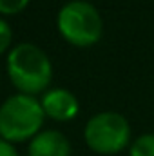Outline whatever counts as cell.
Masks as SVG:
<instances>
[{
    "label": "cell",
    "mask_w": 154,
    "mask_h": 156,
    "mask_svg": "<svg viewBox=\"0 0 154 156\" xmlns=\"http://www.w3.org/2000/svg\"><path fill=\"white\" fill-rule=\"evenodd\" d=\"M11 83L22 94L37 96L49 89L53 78V64L45 51L37 44L24 42L11 47L5 62Z\"/></svg>",
    "instance_id": "cell-1"
},
{
    "label": "cell",
    "mask_w": 154,
    "mask_h": 156,
    "mask_svg": "<svg viewBox=\"0 0 154 156\" xmlns=\"http://www.w3.org/2000/svg\"><path fill=\"white\" fill-rule=\"evenodd\" d=\"M45 113L37 96L11 94L0 105V138L9 144L31 142L44 125Z\"/></svg>",
    "instance_id": "cell-2"
},
{
    "label": "cell",
    "mask_w": 154,
    "mask_h": 156,
    "mask_svg": "<svg viewBox=\"0 0 154 156\" xmlns=\"http://www.w3.org/2000/svg\"><path fill=\"white\" fill-rule=\"evenodd\" d=\"M56 29L60 37L75 47H91L103 35V20L100 11L87 0H71L60 7L56 15Z\"/></svg>",
    "instance_id": "cell-3"
},
{
    "label": "cell",
    "mask_w": 154,
    "mask_h": 156,
    "mask_svg": "<svg viewBox=\"0 0 154 156\" xmlns=\"http://www.w3.org/2000/svg\"><path fill=\"white\" fill-rule=\"evenodd\" d=\"M131 123L114 111H103L89 118L83 127V140L96 154H118L131 145Z\"/></svg>",
    "instance_id": "cell-4"
},
{
    "label": "cell",
    "mask_w": 154,
    "mask_h": 156,
    "mask_svg": "<svg viewBox=\"0 0 154 156\" xmlns=\"http://www.w3.org/2000/svg\"><path fill=\"white\" fill-rule=\"evenodd\" d=\"M42 109L47 118H53L56 122H69L78 115L80 111V104L78 98L64 87H53L47 89L42 98H40Z\"/></svg>",
    "instance_id": "cell-5"
},
{
    "label": "cell",
    "mask_w": 154,
    "mask_h": 156,
    "mask_svg": "<svg viewBox=\"0 0 154 156\" xmlns=\"http://www.w3.org/2000/svg\"><path fill=\"white\" fill-rule=\"evenodd\" d=\"M27 156H71V144L56 129L40 131L27 145Z\"/></svg>",
    "instance_id": "cell-6"
},
{
    "label": "cell",
    "mask_w": 154,
    "mask_h": 156,
    "mask_svg": "<svg viewBox=\"0 0 154 156\" xmlns=\"http://www.w3.org/2000/svg\"><path fill=\"white\" fill-rule=\"evenodd\" d=\"M129 156H154V133L138 136L129 147Z\"/></svg>",
    "instance_id": "cell-7"
},
{
    "label": "cell",
    "mask_w": 154,
    "mask_h": 156,
    "mask_svg": "<svg viewBox=\"0 0 154 156\" xmlns=\"http://www.w3.org/2000/svg\"><path fill=\"white\" fill-rule=\"evenodd\" d=\"M29 5V0H0V15L11 16L22 13Z\"/></svg>",
    "instance_id": "cell-8"
},
{
    "label": "cell",
    "mask_w": 154,
    "mask_h": 156,
    "mask_svg": "<svg viewBox=\"0 0 154 156\" xmlns=\"http://www.w3.org/2000/svg\"><path fill=\"white\" fill-rule=\"evenodd\" d=\"M11 42H13V29L9 22L0 16V55H4L5 51H11L9 49Z\"/></svg>",
    "instance_id": "cell-9"
},
{
    "label": "cell",
    "mask_w": 154,
    "mask_h": 156,
    "mask_svg": "<svg viewBox=\"0 0 154 156\" xmlns=\"http://www.w3.org/2000/svg\"><path fill=\"white\" fill-rule=\"evenodd\" d=\"M0 156H18V151L15 149L13 144L0 138Z\"/></svg>",
    "instance_id": "cell-10"
}]
</instances>
